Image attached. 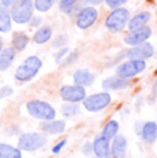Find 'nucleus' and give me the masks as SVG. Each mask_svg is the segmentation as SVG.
<instances>
[{
	"instance_id": "obj_22",
	"label": "nucleus",
	"mask_w": 157,
	"mask_h": 158,
	"mask_svg": "<svg viewBox=\"0 0 157 158\" xmlns=\"http://www.w3.org/2000/svg\"><path fill=\"white\" fill-rule=\"evenodd\" d=\"M51 37H53V29L50 26H41L33 35V41L36 44H44L47 41H50Z\"/></svg>"
},
{
	"instance_id": "obj_23",
	"label": "nucleus",
	"mask_w": 157,
	"mask_h": 158,
	"mask_svg": "<svg viewBox=\"0 0 157 158\" xmlns=\"http://www.w3.org/2000/svg\"><path fill=\"white\" fill-rule=\"evenodd\" d=\"M0 158H22V151L8 143H0Z\"/></svg>"
},
{
	"instance_id": "obj_34",
	"label": "nucleus",
	"mask_w": 157,
	"mask_h": 158,
	"mask_svg": "<svg viewBox=\"0 0 157 158\" xmlns=\"http://www.w3.org/2000/svg\"><path fill=\"white\" fill-rule=\"evenodd\" d=\"M40 22H41V18H40V17H32L31 21H29L28 23L32 26V28H36V26L40 25Z\"/></svg>"
},
{
	"instance_id": "obj_29",
	"label": "nucleus",
	"mask_w": 157,
	"mask_h": 158,
	"mask_svg": "<svg viewBox=\"0 0 157 158\" xmlns=\"http://www.w3.org/2000/svg\"><path fill=\"white\" fill-rule=\"evenodd\" d=\"M106 2V6L112 10H114V8H119L121 7L123 4H125L127 0H105Z\"/></svg>"
},
{
	"instance_id": "obj_5",
	"label": "nucleus",
	"mask_w": 157,
	"mask_h": 158,
	"mask_svg": "<svg viewBox=\"0 0 157 158\" xmlns=\"http://www.w3.org/2000/svg\"><path fill=\"white\" fill-rule=\"evenodd\" d=\"M128 21H129V11L124 7H119L110 11V14L105 19V26L110 32L120 33L125 29Z\"/></svg>"
},
{
	"instance_id": "obj_36",
	"label": "nucleus",
	"mask_w": 157,
	"mask_h": 158,
	"mask_svg": "<svg viewBox=\"0 0 157 158\" xmlns=\"http://www.w3.org/2000/svg\"><path fill=\"white\" fill-rule=\"evenodd\" d=\"M87 2L92 6H98V4H101V3H104V0H87Z\"/></svg>"
},
{
	"instance_id": "obj_11",
	"label": "nucleus",
	"mask_w": 157,
	"mask_h": 158,
	"mask_svg": "<svg viewBox=\"0 0 157 158\" xmlns=\"http://www.w3.org/2000/svg\"><path fill=\"white\" fill-rule=\"evenodd\" d=\"M150 36H152V29L149 26H142V28H138L135 30H129V33L124 37V43L127 45L134 47V45L146 41Z\"/></svg>"
},
{
	"instance_id": "obj_18",
	"label": "nucleus",
	"mask_w": 157,
	"mask_h": 158,
	"mask_svg": "<svg viewBox=\"0 0 157 158\" xmlns=\"http://www.w3.org/2000/svg\"><path fill=\"white\" fill-rule=\"evenodd\" d=\"M150 18H152V15H150L149 11H142V13H138L132 18H129L127 26H128L129 30H135L138 28H142V26H146L149 23Z\"/></svg>"
},
{
	"instance_id": "obj_1",
	"label": "nucleus",
	"mask_w": 157,
	"mask_h": 158,
	"mask_svg": "<svg viewBox=\"0 0 157 158\" xmlns=\"http://www.w3.org/2000/svg\"><path fill=\"white\" fill-rule=\"evenodd\" d=\"M43 66V62L39 56L32 55L28 56L25 60H23L22 65H19L17 68L15 73H14V78L19 83H26V81L32 80L36 74L39 73V70Z\"/></svg>"
},
{
	"instance_id": "obj_35",
	"label": "nucleus",
	"mask_w": 157,
	"mask_h": 158,
	"mask_svg": "<svg viewBox=\"0 0 157 158\" xmlns=\"http://www.w3.org/2000/svg\"><path fill=\"white\" fill-rule=\"evenodd\" d=\"M14 2H15V0H0V4L4 6V7H7V8H10Z\"/></svg>"
},
{
	"instance_id": "obj_31",
	"label": "nucleus",
	"mask_w": 157,
	"mask_h": 158,
	"mask_svg": "<svg viewBox=\"0 0 157 158\" xmlns=\"http://www.w3.org/2000/svg\"><path fill=\"white\" fill-rule=\"evenodd\" d=\"M68 52H69V50H68L66 47L61 48V50H59V52L55 55V62H57V63H61V60L63 59V56H65Z\"/></svg>"
},
{
	"instance_id": "obj_38",
	"label": "nucleus",
	"mask_w": 157,
	"mask_h": 158,
	"mask_svg": "<svg viewBox=\"0 0 157 158\" xmlns=\"http://www.w3.org/2000/svg\"><path fill=\"white\" fill-rule=\"evenodd\" d=\"M156 95H157V80H156V83H155V85H153V98H156Z\"/></svg>"
},
{
	"instance_id": "obj_3",
	"label": "nucleus",
	"mask_w": 157,
	"mask_h": 158,
	"mask_svg": "<svg viewBox=\"0 0 157 158\" xmlns=\"http://www.w3.org/2000/svg\"><path fill=\"white\" fill-rule=\"evenodd\" d=\"M26 110H28L29 115L33 118L40 121H50L54 120L57 115V111L50 103L44 101H39V99H32L26 103Z\"/></svg>"
},
{
	"instance_id": "obj_40",
	"label": "nucleus",
	"mask_w": 157,
	"mask_h": 158,
	"mask_svg": "<svg viewBox=\"0 0 157 158\" xmlns=\"http://www.w3.org/2000/svg\"><path fill=\"white\" fill-rule=\"evenodd\" d=\"M95 158H96V157H95Z\"/></svg>"
},
{
	"instance_id": "obj_27",
	"label": "nucleus",
	"mask_w": 157,
	"mask_h": 158,
	"mask_svg": "<svg viewBox=\"0 0 157 158\" xmlns=\"http://www.w3.org/2000/svg\"><path fill=\"white\" fill-rule=\"evenodd\" d=\"M77 0H59V10L65 14H72Z\"/></svg>"
},
{
	"instance_id": "obj_33",
	"label": "nucleus",
	"mask_w": 157,
	"mask_h": 158,
	"mask_svg": "<svg viewBox=\"0 0 157 158\" xmlns=\"http://www.w3.org/2000/svg\"><path fill=\"white\" fill-rule=\"evenodd\" d=\"M83 153L86 154V156H90V154L92 153V142H86V143L83 144Z\"/></svg>"
},
{
	"instance_id": "obj_7",
	"label": "nucleus",
	"mask_w": 157,
	"mask_h": 158,
	"mask_svg": "<svg viewBox=\"0 0 157 158\" xmlns=\"http://www.w3.org/2000/svg\"><path fill=\"white\" fill-rule=\"evenodd\" d=\"M112 102V96L109 92H98L91 96H86L84 99V109L91 113H96L106 109Z\"/></svg>"
},
{
	"instance_id": "obj_20",
	"label": "nucleus",
	"mask_w": 157,
	"mask_h": 158,
	"mask_svg": "<svg viewBox=\"0 0 157 158\" xmlns=\"http://www.w3.org/2000/svg\"><path fill=\"white\" fill-rule=\"evenodd\" d=\"M29 43V37L26 33L23 32H14L13 39H11V47L15 51H23L26 48V45Z\"/></svg>"
},
{
	"instance_id": "obj_4",
	"label": "nucleus",
	"mask_w": 157,
	"mask_h": 158,
	"mask_svg": "<svg viewBox=\"0 0 157 158\" xmlns=\"http://www.w3.org/2000/svg\"><path fill=\"white\" fill-rule=\"evenodd\" d=\"M47 144V135L43 132H25L18 138L21 151H37Z\"/></svg>"
},
{
	"instance_id": "obj_9",
	"label": "nucleus",
	"mask_w": 157,
	"mask_h": 158,
	"mask_svg": "<svg viewBox=\"0 0 157 158\" xmlns=\"http://www.w3.org/2000/svg\"><path fill=\"white\" fill-rule=\"evenodd\" d=\"M59 95L63 101L69 102V103H78L81 101H84L87 96L86 88L80 87V85H63L59 89Z\"/></svg>"
},
{
	"instance_id": "obj_28",
	"label": "nucleus",
	"mask_w": 157,
	"mask_h": 158,
	"mask_svg": "<svg viewBox=\"0 0 157 158\" xmlns=\"http://www.w3.org/2000/svg\"><path fill=\"white\" fill-rule=\"evenodd\" d=\"M14 92V89L11 88L10 85H3L0 87V99H4V98H8L11 96Z\"/></svg>"
},
{
	"instance_id": "obj_26",
	"label": "nucleus",
	"mask_w": 157,
	"mask_h": 158,
	"mask_svg": "<svg viewBox=\"0 0 157 158\" xmlns=\"http://www.w3.org/2000/svg\"><path fill=\"white\" fill-rule=\"evenodd\" d=\"M54 3H55V0H33V7L39 13H47L54 6Z\"/></svg>"
},
{
	"instance_id": "obj_12",
	"label": "nucleus",
	"mask_w": 157,
	"mask_h": 158,
	"mask_svg": "<svg viewBox=\"0 0 157 158\" xmlns=\"http://www.w3.org/2000/svg\"><path fill=\"white\" fill-rule=\"evenodd\" d=\"M92 151L96 158H112L110 156V142L104 136H98L92 142Z\"/></svg>"
},
{
	"instance_id": "obj_25",
	"label": "nucleus",
	"mask_w": 157,
	"mask_h": 158,
	"mask_svg": "<svg viewBox=\"0 0 157 158\" xmlns=\"http://www.w3.org/2000/svg\"><path fill=\"white\" fill-rule=\"evenodd\" d=\"M61 113L63 117H74L80 113V106L77 103H69L66 102L65 105L61 106Z\"/></svg>"
},
{
	"instance_id": "obj_13",
	"label": "nucleus",
	"mask_w": 157,
	"mask_h": 158,
	"mask_svg": "<svg viewBox=\"0 0 157 158\" xmlns=\"http://www.w3.org/2000/svg\"><path fill=\"white\" fill-rule=\"evenodd\" d=\"M127 151V139L121 135H116L110 144L112 158H124Z\"/></svg>"
},
{
	"instance_id": "obj_8",
	"label": "nucleus",
	"mask_w": 157,
	"mask_h": 158,
	"mask_svg": "<svg viewBox=\"0 0 157 158\" xmlns=\"http://www.w3.org/2000/svg\"><path fill=\"white\" fill-rule=\"evenodd\" d=\"M98 19V10L94 6H87V7L81 8L77 13L76 17V25L78 29L86 30L90 26H92Z\"/></svg>"
},
{
	"instance_id": "obj_30",
	"label": "nucleus",
	"mask_w": 157,
	"mask_h": 158,
	"mask_svg": "<svg viewBox=\"0 0 157 158\" xmlns=\"http://www.w3.org/2000/svg\"><path fill=\"white\" fill-rule=\"evenodd\" d=\"M66 43H68V37H66L65 35H61V36H58V37H57L55 40H54L53 47L59 48V47H62V45H65Z\"/></svg>"
},
{
	"instance_id": "obj_32",
	"label": "nucleus",
	"mask_w": 157,
	"mask_h": 158,
	"mask_svg": "<svg viewBox=\"0 0 157 158\" xmlns=\"http://www.w3.org/2000/svg\"><path fill=\"white\" fill-rule=\"evenodd\" d=\"M65 144H66V139H62L61 142H58V143H57V144L53 147V153H54V154H58L59 151H61L62 148L65 147Z\"/></svg>"
},
{
	"instance_id": "obj_16",
	"label": "nucleus",
	"mask_w": 157,
	"mask_h": 158,
	"mask_svg": "<svg viewBox=\"0 0 157 158\" xmlns=\"http://www.w3.org/2000/svg\"><path fill=\"white\" fill-rule=\"evenodd\" d=\"M15 55L17 51L13 47H3L2 52H0V72H6L11 68Z\"/></svg>"
},
{
	"instance_id": "obj_17",
	"label": "nucleus",
	"mask_w": 157,
	"mask_h": 158,
	"mask_svg": "<svg viewBox=\"0 0 157 158\" xmlns=\"http://www.w3.org/2000/svg\"><path fill=\"white\" fill-rule=\"evenodd\" d=\"M128 87V80L119 77V76H110L102 81V88L106 91H119Z\"/></svg>"
},
{
	"instance_id": "obj_10",
	"label": "nucleus",
	"mask_w": 157,
	"mask_h": 158,
	"mask_svg": "<svg viewBox=\"0 0 157 158\" xmlns=\"http://www.w3.org/2000/svg\"><path fill=\"white\" fill-rule=\"evenodd\" d=\"M155 54V48L150 43L147 41H143L141 44H137L131 48V50L127 51V56L128 59H141V60H145V59H149V58L153 56Z\"/></svg>"
},
{
	"instance_id": "obj_19",
	"label": "nucleus",
	"mask_w": 157,
	"mask_h": 158,
	"mask_svg": "<svg viewBox=\"0 0 157 158\" xmlns=\"http://www.w3.org/2000/svg\"><path fill=\"white\" fill-rule=\"evenodd\" d=\"M41 128L48 135H59L62 133L66 128V123L63 120H50V121H44V124L41 125Z\"/></svg>"
},
{
	"instance_id": "obj_37",
	"label": "nucleus",
	"mask_w": 157,
	"mask_h": 158,
	"mask_svg": "<svg viewBox=\"0 0 157 158\" xmlns=\"http://www.w3.org/2000/svg\"><path fill=\"white\" fill-rule=\"evenodd\" d=\"M142 125H143V124H137V125H135V132L138 133V135H141V131H142Z\"/></svg>"
},
{
	"instance_id": "obj_2",
	"label": "nucleus",
	"mask_w": 157,
	"mask_h": 158,
	"mask_svg": "<svg viewBox=\"0 0 157 158\" xmlns=\"http://www.w3.org/2000/svg\"><path fill=\"white\" fill-rule=\"evenodd\" d=\"M33 0H15L10 7V17L11 21H14L15 23L23 25L28 23L33 17Z\"/></svg>"
},
{
	"instance_id": "obj_6",
	"label": "nucleus",
	"mask_w": 157,
	"mask_h": 158,
	"mask_svg": "<svg viewBox=\"0 0 157 158\" xmlns=\"http://www.w3.org/2000/svg\"><path fill=\"white\" fill-rule=\"evenodd\" d=\"M146 69V62L141 59H128L125 62L120 63L116 69V76L128 80V78L135 77L137 74H139Z\"/></svg>"
},
{
	"instance_id": "obj_15",
	"label": "nucleus",
	"mask_w": 157,
	"mask_h": 158,
	"mask_svg": "<svg viewBox=\"0 0 157 158\" xmlns=\"http://www.w3.org/2000/svg\"><path fill=\"white\" fill-rule=\"evenodd\" d=\"M141 136L146 144H153L157 140V124L155 121H147L142 125Z\"/></svg>"
},
{
	"instance_id": "obj_14",
	"label": "nucleus",
	"mask_w": 157,
	"mask_h": 158,
	"mask_svg": "<svg viewBox=\"0 0 157 158\" xmlns=\"http://www.w3.org/2000/svg\"><path fill=\"white\" fill-rule=\"evenodd\" d=\"M96 76L94 73H91L87 69H78V70L74 72L73 74V81L76 85H80V87H90L94 84Z\"/></svg>"
},
{
	"instance_id": "obj_21",
	"label": "nucleus",
	"mask_w": 157,
	"mask_h": 158,
	"mask_svg": "<svg viewBox=\"0 0 157 158\" xmlns=\"http://www.w3.org/2000/svg\"><path fill=\"white\" fill-rule=\"evenodd\" d=\"M13 26V21L10 17V11L7 7L0 4V32L2 33H7L11 30Z\"/></svg>"
},
{
	"instance_id": "obj_39",
	"label": "nucleus",
	"mask_w": 157,
	"mask_h": 158,
	"mask_svg": "<svg viewBox=\"0 0 157 158\" xmlns=\"http://www.w3.org/2000/svg\"><path fill=\"white\" fill-rule=\"evenodd\" d=\"M2 50H3V37L0 36V52H2Z\"/></svg>"
},
{
	"instance_id": "obj_24",
	"label": "nucleus",
	"mask_w": 157,
	"mask_h": 158,
	"mask_svg": "<svg viewBox=\"0 0 157 158\" xmlns=\"http://www.w3.org/2000/svg\"><path fill=\"white\" fill-rule=\"evenodd\" d=\"M119 132V123L116 120H110L105 124L104 129H102V136L106 139H113Z\"/></svg>"
}]
</instances>
